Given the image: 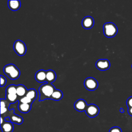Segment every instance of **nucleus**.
Wrapping results in <instances>:
<instances>
[{
    "label": "nucleus",
    "instance_id": "f257e3e1",
    "mask_svg": "<svg viewBox=\"0 0 132 132\" xmlns=\"http://www.w3.org/2000/svg\"><path fill=\"white\" fill-rule=\"evenodd\" d=\"M55 87L52 84L46 82L42 85L39 88L40 94L39 101L45 100H51L53 93L55 90Z\"/></svg>",
    "mask_w": 132,
    "mask_h": 132
},
{
    "label": "nucleus",
    "instance_id": "f03ea898",
    "mask_svg": "<svg viewBox=\"0 0 132 132\" xmlns=\"http://www.w3.org/2000/svg\"><path fill=\"white\" fill-rule=\"evenodd\" d=\"M4 73L12 80L18 79L20 75V71L16 65L10 63L6 65L3 68Z\"/></svg>",
    "mask_w": 132,
    "mask_h": 132
},
{
    "label": "nucleus",
    "instance_id": "7ed1b4c3",
    "mask_svg": "<svg viewBox=\"0 0 132 132\" xmlns=\"http://www.w3.org/2000/svg\"><path fill=\"white\" fill-rule=\"evenodd\" d=\"M103 31L104 35L107 38L114 37L118 32L117 26L112 22H107L103 25Z\"/></svg>",
    "mask_w": 132,
    "mask_h": 132
},
{
    "label": "nucleus",
    "instance_id": "20e7f679",
    "mask_svg": "<svg viewBox=\"0 0 132 132\" xmlns=\"http://www.w3.org/2000/svg\"><path fill=\"white\" fill-rule=\"evenodd\" d=\"M13 49L15 52L20 56L24 55L26 52V44L20 40H17L15 41L13 44Z\"/></svg>",
    "mask_w": 132,
    "mask_h": 132
},
{
    "label": "nucleus",
    "instance_id": "39448f33",
    "mask_svg": "<svg viewBox=\"0 0 132 132\" xmlns=\"http://www.w3.org/2000/svg\"><path fill=\"white\" fill-rule=\"evenodd\" d=\"M97 81L93 77H89L85 79L84 81V86L85 88L89 91H94L98 87Z\"/></svg>",
    "mask_w": 132,
    "mask_h": 132
},
{
    "label": "nucleus",
    "instance_id": "423d86ee",
    "mask_svg": "<svg viewBox=\"0 0 132 132\" xmlns=\"http://www.w3.org/2000/svg\"><path fill=\"white\" fill-rule=\"evenodd\" d=\"M86 114L89 118H94L98 115L100 112V109L98 106L94 104L88 105L86 110L85 111Z\"/></svg>",
    "mask_w": 132,
    "mask_h": 132
},
{
    "label": "nucleus",
    "instance_id": "0eeeda50",
    "mask_svg": "<svg viewBox=\"0 0 132 132\" xmlns=\"http://www.w3.org/2000/svg\"><path fill=\"white\" fill-rule=\"evenodd\" d=\"M95 66L100 71H106L109 69L110 63L108 59H101L96 62Z\"/></svg>",
    "mask_w": 132,
    "mask_h": 132
},
{
    "label": "nucleus",
    "instance_id": "6e6552de",
    "mask_svg": "<svg viewBox=\"0 0 132 132\" xmlns=\"http://www.w3.org/2000/svg\"><path fill=\"white\" fill-rule=\"evenodd\" d=\"M94 21L91 16H86L82 20L81 25L82 27L86 29H91L94 25Z\"/></svg>",
    "mask_w": 132,
    "mask_h": 132
},
{
    "label": "nucleus",
    "instance_id": "1a4fd4ad",
    "mask_svg": "<svg viewBox=\"0 0 132 132\" xmlns=\"http://www.w3.org/2000/svg\"><path fill=\"white\" fill-rule=\"evenodd\" d=\"M87 106L88 105L87 104V102L82 98H80L77 100L74 104V108L77 111L79 112L85 111Z\"/></svg>",
    "mask_w": 132,
    "mask_h": 132
},
{
    "label": "nucleus",
    "instance_id": "9d476101",
    "mask_svg": "<svg viewBox=\"0 0 132 132\" xmlns=\"http://www.w3.org/2000/svg\"><path fill=\"white\" fill-rule=\"evenodd\" d=\"M46 71L44 70H39L35 74V79L36 80L40 82H46Z\"/></svg>",
    "mask_w": 132,
    "mask_h": 132
},
{
    "label": "nucleus",
    "instance_id": "9b49d317",
    "mask_svg": "<svg viewBox=\"0 0 132 132\" xmlns=\"http://www.w3.org/2000/svg\"><path fill=\"white\" fill-rule=\"evenodd\" d=\"M10 118V121L12 123H15L17 124H21L23 122V119L21 116L14 113V110L12 109V112L8 116Z\"/></svg>",
    "mask_w": 132,
    "mask_h": 132
},
{
    "label": "nucleus",
    "instance_id": "f8f14e48",
    "mask_svg": "<svg viewBox=\"0 0 132 132\" xmlns=\"http://www.w3.org/2000/svg\"><path fill=\"white\" fill-rule=\"evenodd\" d=\"M21 3L19 0H9L8 1V6L10 9L13 11H16L20 9Z\"/></svg>",
    "mask_w": 132,
    "mask_h": 132
},
{
    "label": "nucleus",
    "instance_id": "ddd939ff",
    "mask_svg": "<svg viewBox=\"0 0 132 132\" xmlns=\"http://www.w3.org/2000/svg\"><path fill=\"white\" fill-rule=\"evenodd\" d=\"M1 128L3 132H12L13 130V125L11 122L5 121L1 124Z\"/></svg>",
    "mask_w": 132,
    "mask_h": 132
},
{
    "label": "nucleus",
    "instance_id": "4468645a",
    "mask_svg": "<svg viewBox=\"0 0 132 132\" xmlns=\"http://www.w3.org/2000/svg\"><path fill=\"white\" fill-rule=\"evenodd\" d=\"M56 79V74L54 71L52 70H48L46 71V82L52 84Z\"/></svg>",
    "mask_w": 132,
    "mask_h": 132
},
{
    "label": "nucleus",
    "instance_id": "2eb2a0df",
    "mask_svg": "<svg viewBox=\"0 0 132 132\" xmlns=\"http://www.w3.org/2000/svg\"><path fill=\"white\" fill-rule=\"evenodd\" d=\"M28 90L23 85H18L16 87V94L18 96L22 97L26 96Z\"/></svg>",
    "mask_w": 132,
    "mask_h": 132
},
{
    "label": "nucleus",
    "instance_id": "dca6fc26",
    "mask_svg": "<svg viewBox=\"0 0 132 132\" xmlns=\"http://www.w3.org/2000/svg\"><path fill=\"white\" fill-rule=\"evenodd\" d=\"M31 105L29 104L19 103L18 104V109L19 111L22 113H27L31 109Z\"/></svg>",
    "mask_w": 132,
    "mask_h": 132
},
{
    "label": "nucleus",
    "instance_id": "f3484780",
    "mask_svg": "<svg viewBox=\"0 0 132 132\" xmlns=\"http://www.w3.org/2000/svg\"><path fill=\"white\" fill-rule=\"evenodd\" d=\"M10 103H9L6 99H1V114L2 116L3 114L7 112L9 108Z\"/></svg>",
    "mask_w": 132,
    "mask_h": 132
},
{
    "label": "nucleus",
    "instance_id": "a211bd4d",
    "mask_svg": "<svg viewBox=\"0 0 132 132\" xmlns=\"http://www.w3.org/2000/svg\"><path fill=\"white\" fill-rule=\"evenodd\" d=\"M63 97V93L59 89H55L52 94L51 100L54 101H59Z\"/></svg>",
    "mask_w": 132,
    "mask_h": 132
},
{
    "label": "nucleus",
    "instance_id": "6ab92c4d",
    "mask_svg": "<svg viewBox=\"0 0 132 132\" xmlns=\"http://www.w3.org/2000/svg\"><path fill=\"white\" fill-rule=\"evenodd\" d=\"M26 96L34 101L37 97V92L35 89H30L28 90Z\"/></svg>",
    "mask_w": 132,
    "mask_h": 132
},
{
    "label": "nucleus",
    "instance_id": "aec40b11",
    "mask_svg": "<svg viewBox=\"0 0 132 132\" xmlns=\"http://www.w3.org/2000/svg\"><path fill=\"white\" fill-rule=\"evenodd\" d=\"M6 100L10 104H13L15 103L18 100L17 94H6Z\"/></svg>",
    "mask_w": 132,
    "mask_h": 132
},
{
    "label": "nucleus",
    "instance_id": "412c9836",
    "mask_svg": "<svg viewBox=\"0 0 132 132\" xmlns=\"http://www.w3.org/2000/svg\"><path fill=\"white\" fill-rule=\"evenodd\" d=\"M16 87L15 85H10L8 86L6 89V94H16Z\"/></svg>",
    "mask_w": 132,
    "mask_h": 132
},
{
    "label": "nucleus",
    "instance_id": "4be33fe9",
    "mask_svg": "<svg viewBox=\"0 0 132 132\" xmlns=\"http://www.w3.org/2000/svg\"><path fill=\"white\" fill-rule=\"evenodd\" d=\"M19 103H25V104H32V102H34L32 100L27 97L26 96H23L22 97H21L19 100Z\"/></svg>",
    "mask_w": 132,
    "mask_h": 132
},
{
    "label": "nucleus",
    "instance_id": "5701e85b",
    "mask_svg": "<svg viewBox=\"0 0 132 132\" xmlns=\"http://www.w3.org/2000/svg\"><path fill=\"white\" fill-rule=\"evenodd\" d=\"M109 132H122V131L120 127L118 126H114L110 129Z\"/></svg>",
    "mask_w": 132,
    "mask_h": 132
},
{
    "label": "nucleus",
    "instance_id": "b1692460",
    "mask_svg": "<svg viewBox=\"0 0 132 132\" xmlns=\"http://www.w3.org/2000/svg\"><path fill=\"white\" fill-rule=\"evenodd\" d=\"M6 81L7 80L6 78L3 75H1V87H2L4 86L6 84Z\"/></svg>",
    "mask_w": 132,
    "mask_h": 132
},
{
    "label": "nucleus",
    "instance_id": "393cba45",
    "mask_svg": "<svg viewBox=\"0 0 132 132\" xmlns=\"http://www.w3.org/2000/svg\"><path fill=\"white\" fill-rule=\"evenodd\" d=\"M126 104L128 106V108L132 107V96L129 97L126 101Z\"/></svg>",
    "mask_w": 132,
    "mask_h": 132
},
{
    "label": "nucleus",
    "instance_id": "a878e982",
    "mask_svg": "<svg viewBox=\"0 0 132 132\" xmlns=\"http://www.w3.org/2000/svg\"><path fill=\"white\" fill-rule=\"evenodd\" d=\"M128 113L130 116H132V107L128 108Z\"/></svg>",
    "mask_w": 132,
    "mask_h": 132
},
{
    "label": "nucleus",
    "instance_id": "bb28decb",
    "mask_svg": "<svg viewBox=\"0 0 132 132\" xmlns=\"http://www.w3.org/2000/svg\"><path fill=\"white\" fill-rule=\"evenodd\" d=\"M5 119H3L2 116L1 117V124H2L5 122Z\"/></svg>",
    "mask_w": 132,
    "mask_h": 132
},
{
    "label": "nucleus",
    "instance_id": "cd10ccee",
    "mask_svg": "<svg viewBox=\"0 0 132 132\" xmlns=\"http://www.w3.org/2000/svg\"><path fill=\"white\" fill-rule=\"evenodd\" d=\"M5 121H7V122H11L10 121V118L9 117H7L5 118Z\"/></svg>",
    "mask_w": 132,
    "mask_h": 132
},
{
    "label": "nucleus",
    "instance_id": "c85d7f7f",
    "mask_svg": "<svg viewBox=\"0 0 132 132\" xmlns=\"http://www.w3.org/2000/svg\"><path fill=\"white\" fill-rule=\"evenodd\" d=\"M120 112H121V113H124V109H123L122 108H121L120 109Z\"/></svg>",
    "mask_w": 132,
    "mask_h": 132
},
{
    "label": "nucleus",
    "instance_id": "c756f323",
    "mask_svg": "<svg viewBox=\"0 0 132 132\" xmlns=\"http://www.w3.org/2000/svg\"><path fill=\"white\" fill-rule=\"evenodd\" d=\"M131 68H132V65H131Z\"/></svg>",
    "mask_w": 132,
    "mask_h": 132
}]
</instances>
